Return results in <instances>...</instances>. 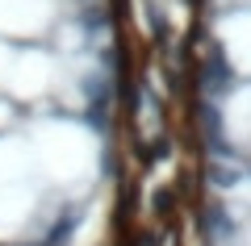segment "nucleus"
Masks as SVG:
<instances>
[{"mask_svg": "<svg viewBox=\"0 0 251 246\" xmlns=\"http://www.w3.org/2000/svg\"><path fill=\"white\" fill-rule=\"evenodd\" d=\"M222 42H226V54L239 71L251 75V13H239L234 21H226L222 29Z\"/></svg>", "mask_w": 251, "mask_h": 246, "instance_id": "4", "label": "nucleus"}, {"mask_svg": "<svg viewBox=\"0 0 251 246\" xmlns=\"http://www.w3.org/2000/svg\"><path fill=\"white\" fill-rule=\"evenodd\" d=\"M226 134H230V142H239V146L251 150V84H243V88L230 92V100H226Z\"/></svg>", "mask_w": 251, "mask_h": 246, "instance_id": "3", "label": "nucleus"}, {"mask_svg": "<svg viewBox=\"0 0 251 246\" xmlns=\"http://www.w3.org/2000/svg\"><path fill=\"white\" fill-rule=\"evenodd\" d=\"M50 79H54V63H50V54H42V50H25V54H13L4 88H13L17 96H38L42 88H50Z\"/></svg>", "mask_w": 251, "mask_h": 246, "instance_id": "2", "label": "nucleus"}, {"mask_svg": "<svg viewBox=\"0 0 251 246\" xmlns=\"http://www.w3.org/2000/svg\"><path fill=\"white\" fill-rule=\"evenodd\" d=\"M38 171L54 179H75L88 176L97 155H92V138L80 125H42L38 130V150H34Z\"/></svg>", "mask_w": 251, "mask_h": 246, "instance_id": "1", "label": "nucleus"}, {"mask_svg": "<svg viewBox=\"0 0 251 246\" xmlns=\"http://www.w3.org/2000/svg\"><path fill=\"white\" fill-rule=\"evenodd\" d=\"M247 246H251V229H247Z\"/></svg>", "mask_w": 251, "mask_h": 246, "instance_id": "6", "label": "nucleus"}, {"mask_svg": "<svg viewBox=\"0 0 251 246\" xmlns=\"http://www.w3.org/2000/svg\"><path fill=\"white\" fill-rule=\"evenodd\" d=\"M9 63H13V50L0 46V88H4V79H9Z\"/></svg>", "mask_w": 251, "mask_h": 246, "instance_id": "5", "label": "nucleus"}]
</instances>
